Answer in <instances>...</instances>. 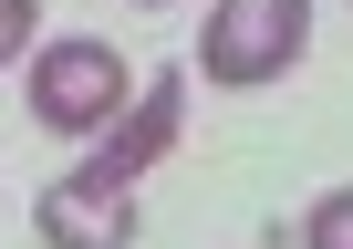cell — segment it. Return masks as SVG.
Instances as JSON below:
<instances>
[{
  "instance_id": "5",
  "label": "cell",
  "mask_w": 353,
  "mask_h": 249,
  "mask_svg": "<svg viewBox=\"0 0 353 249\" xmlns=\"http://www.w3.org/2000/svg\"><path fill=\"white\" fill-rule=\"evenodd\" d=\"M301 249H353V187H332V197L301 218Z\"/></svg>"
},
{
  "instance_id": "3",
  "label": "cell",
  "mask_w": 353,
  "mask_h": 249,
  "mask_svg": "<svg viewBox=\"0 0 353 249\" xmlns=\"http://www.w3.org/2000/svg\"><path fill=\"white\" fill-rule=\"evenodd\" d=\"M176 125H188V73H156V83L135 94V114L73 166V187H83V197H135V177L176 146Z\"/></svg>"
},
{
  "instance_id": "7",
  "label": "cell",
  "mask_w": 353,
  "mask_h": 249,
  "mask_svg": "<svg viewBox=\"0 0 353 249\" xmlns=\"http://www.w3.org/2000/svg\"><path fill=\"white\" fill-rule=\"evenodd\" d=\"M145 11H156V0H145Z\"/></svg>"
},
{
  "instance_id": "6",
  "label": "cell",
  "mask_w": 353,
  "mask_h": 249,
  "mask_svg": "<svg viewBox=\"0 0 353 249\" xmlns=\"http://www.w3.org/2000/svg\"><path fill=\"white\" fill-rule=\"evenodd\" d=\"M21 42H32V0H0V52L21 63Z\"/></svg>"
},
{
  "instance_id": "1",
  "label": "cell",
  "mask_w": 353,
  "mask_h": 249,
  "mask_svg": "<svg viewBox=\"0 0 353 249\" xmlns=\"http://www.w3.org/2000/svg\"><path fill=\"white\" fill-rule=\"evenodd\" d=\"M312 42V0H219L208 32H198V73L250 94V83H281Z\"/></svg>"
},
{
  "instance_id": "2",
  "label": "cell",
  "mask_w": 353,
  "mask_h": 249,
  "mask_svg": "<svg viewBox=\"0 0 353 249\" xmlns=\"http://www.w3.org/2000/svg\"><path fill=\"white\" fill-rule=\"evenodd\" d=\"M32 114L52 135H104L135 114V83H125V52L114 42H52L32 63Z\"/></svg>"
},
{
  "instance_id": "4",
  "label": "cell",
  "mask_w": 353,
  "mask_h": 249,
  "mask_svg": "<svg viewBox=\"0 0 353 249\" xmlns=\"http://www.w3.org/2000/svg\"><path fill=\"white\" fill-rule=\"evenodd\" d=\"M32 228H42V249H125L135 239V208L125 197H83L73 177H52L42 208H32Z\"/></svg>"
}]
</instances>
